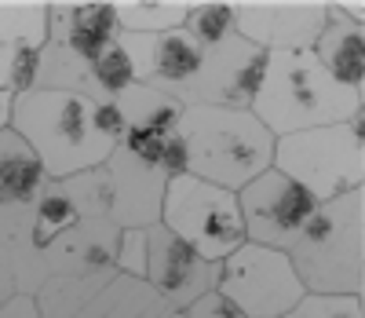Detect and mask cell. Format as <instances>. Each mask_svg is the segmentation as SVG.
<instances>
[{"mask_svg": "<svg viewBox=\"0 0 365 318\" xmlns=\"http://www.w3.org/2000/svg\"><path fill=\"white\" fill-rule=\"evenodd\" d=\"M249 110L274 139H282L351 121L365 110V95L332 81L314 51H270L263 84Z\"/></svg>", "mask_w": 365, "mask_h": 318, "instance_id": "6da1fadb", "label": "cell"}, {"mask_svg": "<svg viewBox=\"0 0 365 318\" xmlns=\"http://www.w3.org/2000/svg\"><path fill=\"white\" fill-rule=\"evenodd\" d=\"M91 99L77 91H41L29 88L15 95L8 129L37 154L48 179H66L103 169L117 150L91 124Z\"/></svg>", "mask_w": 365, "mask_h": 318, "instance_id": "7a4b0ae2", "label": "cell"}, {"mask_svg": "<svg viewBox=\"0 0 365 318\" xmlns=\"http://www.w3.org/2000/svg\"><path fill=\"white\" fill-rule=\"evenodd\" d=\"M285 257L311 297L365 293V190L325 202L289 242Z\"/></svg>", "mask_w": 365, "mask_h": 318, "instance_id": "3957f363", "label": "cell"}, {"mask_svg": "<svg viewBox=\"0 0 365 318\" xmlns=\"http://www.w3.org/2000/svg\"><path fill=\"white\" fill-rule=\"evenodd\" d=\"M187 143V172L237 194L274 165V139L252 110L182 106L179 129Z\"/></svg>", "mask_w": 365, "mask_h": 318, "instance_id": "277c9868", "label": "cell"}, {"mask_svg": "<svg viewBox=\"0 0 365 318\" xmlns=\"http://www.w3.org/2000/svg\"><path fill=\"white\" fill-rule=\"evenodd\" d=\"M325 205L365 187V110L344 124L282 136L274 143V165Z\"/></svg>", "mask_w": 365, "mask_h": 318, "instance_id": "5b68a950", "label": "cell"}, {"mask_svg": "<svg viewBox=\"0 0 365 318\" xmlns=\"http://www.w3.org/2000/svg\"><path fill=\"white\" fill-rule=\"evenodd\" d=\"M44 48L37 62L41 91H77L84 70L96 62L120 34L113 0H81V4H44Z\"/></svg>", "mask_w": 365, "mask_h": 318, "instance_id": "8992f818", "label": "cell"}, {"mask_svg": "<svg viewBox=\"0 0 365 318\" xmlns=\"http://www.w3.org/2000/svg\"><path fill=\"white\" fill-rule=\"evenodd\" d=\"M161 224L187 242L205 264H223L245 245V219L237 209V194L212 187L182 172L168 179L161 202Z\"/></svg>", "mask_w": 365, "mask_h": 318, "instance_id": "52a82bcc", "label": "cell"}, {"mask_svg": "<svg viewBox=\"0 0 365 318\" xmlns=\"http://www.w3.org/2000/svg\"><path fill=\"white\" fill-rule=\"evenodd\" d=\"M117 242L120 227L110 219H84L37 249L15 245V293L34 297L44 282L55 278L117 274Z\"/></svg>", "mask_w": 365, "mask_h": 318, "instance_id": "ba28073f", "label": "cell"}, {"mask_svg": "<svg viewBox=\"0 0 365 318\" xmlns=\"http://www.w3.org/2000/svg\"><path fill=\"white\" fill-rule=\"evenodd\" d=\"M216 289L245 318H282L307 297L285 252L252 242L220 264Z\"/></svg>", "mask_w": 365, "mask_h": 318, "instance_id": "9c48e42d", "label": "cell"}, {"mask_svg": "<svg viewBox=\"0 0 365 318\" xmlns=\"http://www.w3.org/2000/svg\"><path fill=\"white\" fill-rule=\"evenodd\" d=\"M237 209L245 219V238L252 245L285 252L289 242L299 234V227L314 216L318 202L278 169H267L249 187L237 190Z\"/></svg>", "mask_w": 365, "mask_h": 318, "instance_id": "30bf717a", "label": "cell"}, {"mask_svg": "<svg viewBox=\"0 0 365 318\" xmlns=\"http://www.w3.org/2000/svg\"><path fill=\"white\" fill-rule=\"evenodd\" d=\"M143 282L158 293L165 311L182 314L194 300L216 289L220 264H205L165 224H154V227H146V278Z\"/></svg>", "mask_w": 365, "mask_h": 318, "instance_id": "8fae6325", "label": "cell"}, {"mask_svg": "<svg viewBox=\"0 0 365 318\" xmlns=\"http://www.w3.org/2000/svg\"><path fill=\"white\" fill-rule=\"evenodd\" d=\"M117 41L135 66V84L172 95L175 103L187 106V95L205 62V48L187 29L179 26L168 34H117Z\"/></svg>", "mask_w": 365, "mask_h": 318, "instance_id": "7c38bea8", "label": "cell"}, {"mask_svg": "<svg viewBox=\"0 0 365 318\" xmlns=\"http://www.w3.org/2000/svg\"><path fill=\"white\" fill-rule=\"evenodd\" d=\"M270 51L256 48L245 37H227L223 44L208 48L201 74L187 95V106H234L249 110L267 74Z\"/></svg>", "mask_w": 365, "mask_h": 318, "instance_id": "4fadbf2b", "label": "cell"}, {"mask_svg": "<svg viewBox=\"0 0 365 318\" xmlns=\"http://www.w3.org/2000/svg\"><path fill=\"white\" fill-rule=\"evenodd\" d=\"M329 22L325 0H241L234 4L237 37L263 51H311Z\"/></svg>", "mask_w": 365, "mask_h": 318, "instance_id": "5bb4252c", "label": "cell"}, {"mask_svg": "<svg viewBox=\"0 0 365 318\" xmlns=\"http://www.w3.org/2000/svg\"><path fill=\"white\" fill-rule=\"evenodd\" d=\"M84 219H110V179L106 169H91L66 179H48L29 209V234L19 245H44Z\"/></svg>", "mask_w": 365, "mask_h": 318, "instance_id": "9a60e30c", "label": "cell"}, {"mask_svg": "<svg viewBox=\"0 0 365 318\" xmlns=\"http://www.w3.org/2000/svg\"><path fill=\"white\" fill-rule=\"evenodd\" d=\"M103 169L110 179V224L113 227L146 231V227L161 224V202H165L168 176L158 162H146V157H135L125 146H117Z\"/></svg>", "mask_w": 365, "mask_h": 318, "instance_id": "2e32d148", "label": "cell"}, {"mask_svg": "<svg viewBox=\"0 0 365 318\" xmlns=\"http://www.w3.org/2000/svg\"><path fill=\"white\" fill-rule=\"evenodd\" d=\"M48 183L37 154L11 129H0V234L15 245L29 234V209Z\"/></svg>", "mask_w": 365, "mask_h": 318, "instance_id": "e0dca14e", "label": "cell"}, {"mask_svg": "<svg viewBox=\"0 0 365 318\" xmlns=\"http://www.w3.org/2000/svg\"><path fill=\"white\" fill-rule=\"evenodd\" d=\"M325 11L329 22L311 51L336 84L365 95V4L347 0V4H325Z\"/></svg>", "mask_w": 365, "mask_h": 318, "instance_id": "ac0fdd59", "label": "cell"}, {"mask_svg": "<svg viewBox=\"0 0 365 318\" xmlns=\"http://www.w3.org/2000/svg\"><path fill=\"white\" fill-rule=\"evenodd\" d=\"M73 318H182V314L165 311V304L146 282L113 274L106 289L91 297Z\"/></svg>", "mask_w": 365, "mask_h": 318, "instance_id": "d6986e66", "label": "cell"}, {"mask_svg": "<svg viewBox=\"0 0 365 318\" xmlns=\"http://www.w3.org/2000/svg\"><path fill=\"white\" fill-rule=\"evenodd\" d=\"M117 106L125 114L128 129H146L154 136H172L182 117V103H175L172 95H161L154 88H143V84H132L117 99Z\"/></svg>", "mask_w": 365, "mask_h": 318, "instance_id": "ffe728a7", "label": "cell"}, {"mask_svg": "<svg viewBox=\"0 0 365 318\" xmlns=\"http://www.w3.org/2000/svg\"><path fill=\"white\" fill-rule=\"evenodd\" d=\"M132 84H135V66H132L128 51L120 48V41H113V44L84 70L81 95H84V99H91V103H117Z\"/></svg>", "mask_w": 365, "mask_h": 318, "instance_id": "44dd1931", "label": "cell"}, {"mask_svg": "<svg viewBox=\"0 0 365 318\" xmlns=\"http://www.w3.org/2000/svg\"><path fill=\"white\" fill-rule=\"evenodd\" d=\"M190 0H113L120 34H168L187 19Z\"/></svg>", "mask_w": 365, "mask_h": 318, "instance_id": "7402d4cb", "label": "cell"}, {"mask_svg": "<svg viewBox=\"0 0 365 318\" xmlns=\"http://www.w3.org/2000/svg\"><path fill=\"white\" fill-rule=\"evenodd\" d=\"M182 29L208 51L223 44L227 37H234V4L230 0H197V4L187 8V19H182Z\"/></svg>", "mask_w": 365, "mask_h": 318, "instance_id": "603a6c76", "label": "cell"}, {"mask_svg": "<svg viewBox=\"0 0 365 318\" xmlns=\"http://www.w3.org/2000/svg\"><path fill=\"white\" fill-rule=\"evenodd\" d=\"M282 318H365L361 297H303Z\"/></svg>", "mask_w": 365, "mask_h": 318, "instance_id": "cb8c5ba5", "label": "cell"}, {"mask_svg": "<svg viewBox=\"0 0 365 318\" xmlns=\"http://www.w3.org/2000/svg\"><path fill=\"white\" fill-rule=\"evenodd\" d=\"M117 274L125 278H146V231L139 227H128L120 231V242H117Z\"/></svg>", "mask_w": 365, "mask_h": 318, "instance_id": "d4e9b609", "label": "cell"}, {"mask_svg": "<svg viewBox=\"0 0 365 318\" xmlns=\"http://www.w3.org/2000/svg\"><path fill=\"white\" fill-rule=\"evenodd\" d=\"M91 124H96V132L103 139H110L113 146L125 139V132H128V121H125V114H120L117 103H96V106H91Z\"/></svg>", "mask_w": 365, "mask_h": 318, "instance_id": "484cf974", "label": "cell"}, {"mask_svg": "<svg viewBox=\"0 0 365 318\" xmlns=\"http://www.w3.org/2000/svg\"><path fill=\"white\" fill-rule=\"evenodd\" d=\"M182 318H245V314H241L220 289H212V293H205L201 300H194L187 311H182Z\"/></svg>", "mask_w": 365, "mask_h": 318, "instance_id": "4316f807", "label": "cell"}, {"mask_svg": "<svg viewBox=\"0 0 365 318\" xmlns=\"http://www.w3.org/2000/svg\"><path fill=\"white\" fill-rule=\"evenodd\" d=\"M161 169H165L168 179H175V176L187 172V143H182L179 132H172V136L165 139V146H161Z\"/></svg>", "mask_w": 365, "mask_h": 318, "instance_id": "83f0119b", "label": "cell"}, {"mask_svg": "<svg viewBox=\"0 0 365 318\" xmlns=\"http://www.w3.org/2000/svg\"><path fill=\"white\" fill-rule=\"evenodd\" d=\"M15 297V242L0 234V304Z\"/></svg>", "mask_w": 365, "mask_h": 318, "instance_id": "f1b7e54d", "label": "cell"}, {"mask_svg": "<svg viewBox=\"0 0 365 318\" xmlns=\"http://www.w3.org/2000/svg\"><path fill=\"white\" fill-rule=\"evenodd\" d=\"M0 318H41V311H37L34 297H22V293H15L8 304H0Z\"/></svg>", "mask_w": 365, "mask_h": 318, "instance_id": "f546056e", "label": "cell"}, {"mask_svg": "<svg viewBox=\"0 0 365 318\" xmlns=\"http://www.w3.org/2000/svg\"><path fill=\"white\" fill-rule=\"evenodd\" d=\"M11 103H15V95L0 91V129H8V121H11Z\"/></svg>", "mask_w": 365, "mask_h": 318, "instance_id": "4dcf8cb0", "label": "cell"}]
</instances>
